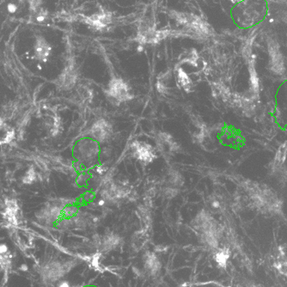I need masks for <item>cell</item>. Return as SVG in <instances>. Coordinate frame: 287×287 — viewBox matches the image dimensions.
Masks as SVG:
<instances>
[{
    "label": "cell",
    "instance_id": "9c48e42d",
    "mask_svg": "<svg viewBox=\"0 0 287 287\" xmlns=\"http://www.w3.org/2000/svg\"><path fill=\"white\" fill-rule=\"evenodd\" d=\"M11 263V255L9 253L0 254V266L4 267H8Z\"/></svg>",
    "mask_w": 287,
    "mask_h": 287
},
{
    "label": "cell",
    "instance_id": "9a60e30c",
    "mask_svg": "<svg viewBox=\"0 0 287 287\" xmlns=\"http://www.w3.org/2000/svg\"><path fill=\"white\" fill-rule=\"evenodd\" d=\"M58 287H70V285H69V284L67 283V282L64 281L62 283H60V285H58Z\"/></svg>",
    "mask_w": 287,
    "mask_h": 287
},
{
    "label": "cell",
    "instance_id": "8992f818",
    "mask_svg": "<svg viewBox=\"0 0 287 287\" xmlns=\"http://www.w3.org/2000/svg\"><path fill=\"white\" fill-rule=\"evenodd\" d=\"M135 152H136L137 157L139 158L143 162H151L154 157L151 147L146 144H137Z\"/></svg>",
    "mask_w": 287,
    "mask_h": 287
},
{
    "label": "cell",
    "instance_id": "ba28073f",
    "mask_svg": "<svg viewBox=\"0 0 287 287\" xmlns=\"http://www.w3.org/2000/svg\"><path fill=\"white\" fill-rule=\"evenodd\" d=\"M177 78H178V82L182 85L183 87H187V85L190 83L189 77L186 74V72L183 71L182 69H180L179 70Z\"/></svg>",
    "mask_w": 287,
    "mask_h": 287
},
{
    "label": "cell",
    "instance_id": "6da1fadb",
    "mask_svg": "<svg viewBox=\"0 0 287 287\" xmlns=\"http://www.w3.org/2000/svg\"><path fill=\"white\" fill-rule=\"evenodd\" d=\"M170 17L175 22H177L178 24L187 28L196 34L205 36L211 32L210 26L207 24V22L195 14L172 10Z\"/></svg>",
    "mask_w": 287,
    "mask_h": 287
},
{
    "label": "cell",
    "instance_id": "3957f363",
    "mask_svg": "<svg viewBox=\"0 0 287 287\" xmlns=\"http://www.w3.org/2000/svg\"><path fill=\"white\" fill-rule=\"evenodd\" d=\"M85 21L89 26L96 30H103L111 24L112 15L104 9L100 8L96 12L90 15L85 18Z\"/></svg>",
    "mask_w": 287,
    "mask_h": 287
},
{
    "label": "cell",
    "instance_id": "5bb4252c",
    "mask_svg": "<svg viewBox=\"0 0 287 287\" xmlns=\"http://www.w3.org/2000/svg\"><path fill=\"white\" fill-rule=\"evenodd\" d=\"M29 269V266L27 264H22L20 267H19V270L22 271V272H27Z\"/></svg>",
    "mask_w": 287,
    "mask_h": 287
},
{
    "label": "cell",
    "instance_id": "7c38bea8",
    "mask_svg": "<svg viewBox=\"0 0 287 287\" xmlns=\"http://www.w3.org/2000/svg\"><path fill=\"white\" fill-rule=\"evenodd\" d=\"M276 266L281 273L287 275V262H279Z\"/></svg>",
    "mask_w": 287,
    "mask_h": 287
},
{
    "label": "cell",
    "instance_id": "8fae6325",
    "mask_svg": "<svg viewBox=\"0 0 287 287\" xmlns=\"http://www.w3.org/2000/svg\"><path fill=\"white\" fill-rule=\"evenodd\" d=\"M63 212H64L65 215H66V216L72 217L76 214L77 208H76L75 206H73V205H69V206H66V208L64 209Z\"/></svg>",
    "mask_w": 287,
    "mask_h": 287
},
{
    "label": "cell",
    "instance_id": "4fadbf2b",
    "mask_svg": "<svg viewBox=\"0 0 287 287\" xmlns=\"http://www.w3.org/2000/svg\"><path fill=\"white\" fill-rule=\"evenodd\" d=\"M8 246L4 243L0 244V254H4L8 253Z\"/></svg>",
    "mask_w": 287,
    "mask_h": 287
},
{
    "label": "cell",
    "instance_id": "277c9868",
    "mask_svg": "<svg viewBox=\"0 0 287 287\" xmlns=\"http://www.w3.org/2000/svg\"><path fill=\"white\" fill-rule=\"evenodd\" d=\"M51 52L52 47L46 39L41 35L36 36L34 46V53L35 58L40 61L46 62L50 56Z\"/></svg>",
    "mask_w": 287,
    "mask_h": 287
},
{
    "label": "cell",
    "instance_id": "52a82bcc",
    "mask_svg": "<svg viewBox=\"0 0 287 287\" xmlns=\"http://www.w3.org/2000/svg\"><path fill=\"white\" fill-rule=\"evenodd\" d=\"M76 81V71L72 67L67 68L60 75V83L64 87L70 88Z\"/></svg>",
    "mask_w": 287,
    "mask_h": 287
},
{
    "label": "cell",
    "instance_id": "7a4b0ae2",
    "mask_svg": "<svg viewBox=\"0 0 287 287\" xmlns=\"http://www.w3.org/2000/svg\"><path fill=\"white\" fill-rule=\"evenodd\" d=\"M107 96H109L111 100L121 102L130 100L133 97V94L131 93V88L124 80L114 78L108 83Z\"/></svg>",
    "mask_w": 287,
    "mask_h": 287
},
{
    "label": "cell",
    "instance_id": "30bf717a",
    "mask_svg": "<svg viewBox=\"0 0 287 287\" xmlns=\"http://www.w3.org/2000/svg\"><path fill=\"white\" fill-rule=\"evenodd\" d=\"M227 259H228V254H226V253H219L217 254L216 256L217 261L218 262L221 266H225Z\"/></svg>",
    "mask_w": 287,
    "mask_h": 287
},
{
    "label": "cell",
    "instance_id": "5b68a950",
    "mask_svg": "<svg viewBox=\"0 0 287 287\" xmlns=\"http://www.w3.org/2000/svg\"><path fill=\"white\" fill-rule=\"evenodd\" d=\"M90 135L96 141H105L110 135V127L104 121H99L91 127Z\"/></svg>",
    "mask_w": 287,
    "mask_h": 287
}]
</instances>
